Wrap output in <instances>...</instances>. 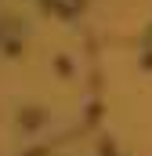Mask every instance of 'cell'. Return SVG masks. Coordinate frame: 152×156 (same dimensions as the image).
<instances>
[{
    "instance_id": "cell-1",
    "label": "cell",
    "mask_w": 152,
    "mask_h": 156,
    "mask_svg": "<svg viewBox=\"0 0 152 156\" xmlns=\"http://www.w3.org/2000/svg\"><path fill=\"white\" fill-rule=\"evenodd\" d=\"M47 7H54V11H62V15H73V11H80L83 7V0H43Z\"/></svg>"
},
{
    "instance_id": "cell-2",
    "label": "cell",
    "mask_w": 152,
    "mask_h": 156,
    "mask_svg": "<svg viewBox=\"0 0 152 156\" xmlns=\"http://www.w3.org/2000/svg\"><path fill=\"white\" fill-rule=\"evenodd\" d=\"M149 51H152V33H149Z\"/></svg>"
}]
</instances>
